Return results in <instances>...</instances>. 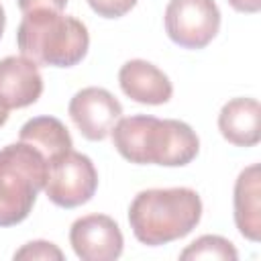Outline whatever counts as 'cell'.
Instances as JSON below:
<instances>
[{
  "mask_svg": "<svg viewBox=\"0 0 261 261\" xmlns=\"http://www.w3.org/2000/svg\"><path fill=\"white\" fill-rule=\"evenodd\" d=\"M139 0H88L90 8L102 18H120L137 6Z\"/></svg>",
  "mask_w": 261,
  "mask_h": 261,
  "instance_id": "16",
  "label": "cell"
},
{
  "mask_svg": "<svg viewBox=\"0 0 261 261\" xmlns=\"http://www.w3.org/2000/svg\"><path fill=\"white\" fill-rule=\"evenodd\" d=\"M6 120H8V108L0 102V126H4V124H6Z\"/></svg>",
  "mask_w": 261,
  "mask_h": 261,
  "instance_id": "19",
  "label": "cell"
},
{
  "mask_svg": "<svg viewBox=\"0 0 261 261\" xmlns=\"http://www.w3.org/2000/svg\"><path fill=\"white\" fill-rule=\"evenodd\" d=\"M234 224L239 232L257 243L261 237V169L259 163L245 167L234 181Z\"/></svg>",
  "mask_w": 261,
  "mask_h": 261,
  "instance_id": "11",
  "label": "cell"
},
{
  "mask_svg": "<svg viewBox=\"0 0 261 261\" xmlns=\"http://www.w3.org/2000/svg\"><path fill=\"white\" fill-rule=\"evenodd\" d=\"M43 94V77L39 65L24 55H8L0 59V102L10 108L35 104Z\"/></svg>",
  "mask_w": 261,
  "mask_h": 261,
  "instance_id": "9",
  "label": "cell"
},
{
  "mask_svg": "<svg viewBox=\"0 0 261 261\" xmlns=\"http://www.w3.org/2000/svg\"><path fill=\"white\" fill-rule=\"evenodd\" d=\"M114 149L137 165L181 167L196 159L200 139L188 122L135 114L118 118L110 130Z\"/></svg>",
  "mask_w": 261,
  "mask_h": 261,
  "instance_id": "1",
  "label": "cell"
},
{
  "mask_svg": "<svg viewBox=\"0 0 261 261\" xmlns=\"http://www.w3.org/2000/svg\"><path fill=\"white\" fill-rule=\"evenodd\" d=\"M261 108L255 98H232L218 114L220 135L237 147H253L261 139Z\"/></svg>",
  "mask_w": 261,
  "mask_h": 261,
  "instance_id": "12",
  "label": "cell"
},
{
  "mask_svg": "<svg viewBox=\"0 0 261 261\" xmlns=\"http://www.w3.org/2000/svg\"><path fill=\"white\" fill-rule=\"evenodd\" d=\"M4 24H6V14H4V8H2V4H0V37H2V33H4Z\"/></svg>",
  "mask_w": 261,
  "mask_h": 261,
  "instance_id": "20",
  "label": "cell"
},
{
  "mask_svg": "<svg viewBox=\"0 0 261 261\" xmlns=\"http://www.w3.org/2000/svg\"><path fill=\"white\" fill-rule=\"evenodd\" d=\"M98 188V171L92 159L69 149L47 163L45 194L59 208H77L92 200Z\"/></svg>",
  "mask_w": 261,
  "mask_h": 261,
  "instance_id": "5",
  "label": "cell"
},
{
  "mask_svg": "<svg viewBox=\"0 0 261 261\" xmlns=\"http://www.w3.org/2000/svg\"><path fill=\"white\" fill-rule=\"evenodd\" d=\"M202 218V200L192 188H153L135 196L128 224L139 243L167 245L190 234Z\"/></svg>",
  "mask_w": 261,
  "mask_h": 261,
  "instance_id": "2",
  "label": "cell"
},
{
  "mask_svg": "<svg viewBox=\"0 0 261 261\" xmlns=\"http://www.w3.org/2000/svg\"><path fill=\"white\" fill-rule=\"evenodd\" d=\"M179 259H222V261H237L239 253L234 245L218 234H202L194 243H190L181 253Z\"/></svg>",
  "mask_w": 261,
  "mask_h": 261,
  "instance_id": "14",
  "label": "cell"
},
{
  "mask_svg": "<svg viewBox=\"0 0 261 261\" xmlns=\"http://www.w3.org/2000/svg\"><path fill=\"white\" fill-rule=\"evenodd\" d=\"M18 141L33 145L43 153L47 163L73 147L71 135L65 124L55 116H35L20 126Z\"/></svg>",
  "mask_w": 261,
  "mask_h": 261,
  "instance_id": "13",
  "label": "cell"
},
{
  "mask_svg": "<svg viewBox=\"0 0 261 261\" xmlns=\"http://www.w3.org/2000/svg\"><path fill=\"white\" fill-rule=\"evenodd\" d=\"M18 8L24 12H31V10H57L61 12L67 4V0H16Z\"/></svg>",
  "mask_w": 261,
  "mask_h": 261,
  "instance_id": "17",
  "label": "cell"
},
{
  "mask_svg": "<svg viewBox=\"0 0 261 261\" xmlns=\"http://www.w3.org/2000/svg\"><path fill=\"white\" fill-rule=\"evenodd\" d=\"M16 45L37 65L73 67L86 57L90 35L75 16L57 10H31L18 24Z\"/></svg>",
  "mask_w": 261,
  "mask_h": 261,
  "instance_id": "3",
  "label": "cell"
},
{
  "mask_svg": "<svg viewBox=\"0 0 261 261\" xmlns=\"http://www.w3.org/2000/svg\"><path fill=\"white\" fill-rule=\"evenodd\" d=\"M47 159L29 143H10L0 149V226L20 224L45 188Z\"/></svg>",
  "mask_w": 261,
  "mask_h": 261,
  "instance_id": "4",
  "label": "cell"
},
{
  "mask_svg": "<svg viewBox=\"0 0 261 261\" xmlns=\"http://www.w3.org/2000/svg\"><path fill=\"white\" fill-rule=\"evenodd\" d=\"M14 259H55V261H63V253L57 245L49 243V241H31L27 245H22L16 253Z\"/></svg>",
  "mask_w": 261,
  "mask_h": 261,
  "instance_id": "15",
  "label": "cell"
},
{
  "mask_svg": "<svg viewBox=\"0 0 261 261\" xmlns=\"http://www.w3.org/2000/svg\"><path fill=\"white\" fill-rule=\"evenodd\" d=\"M69 243L82 261H114L124 247L120 226L106 214L77 218L69 228Z\"/></svg>",
  "mask_w": 261,
  "mask_h": 261,
  "instance_id": "7",
  "label": "cell"
},
{
  "mask_svg": "<svg viewBox=\"0 0 261 261\" xmlns=\"http://www.w3.org/2000/svg\"><path fill=\"white\" fill-rule=\"evenodd\" d=\"M234 10L245 14H255L261 10V0H226Z\"/></svg>",
  "mask_w": 261,
  "mask_h": 261,
  "instance_id": "18",
  "label": "cell"
},
{
  "mask_svg": "<svg viewBox=\"0 0 261 261\" xmlns=\"http://www.w3.org/2000/svg\"><path fill=\"white\" fill-rule=\"evenodd\" d=\"M120 90L139 104L159 106L169 102L173 86L169 77L153 63L145 59H130L118 71Z\"/></svg>",
  "mask_w": 261,
  "mask_h": 261,
  "instance_id": "10",
  "label": "cell"
},
{
  "mask_svg": "<svg viewBox=\"0 0 261 261\" xmlns=\"http://www.w3.org/2000/svg\"><path fill=\"white\" fill-rule=\"evenodd\" d=\"M165 33L184 49H204L220 29V10L214 0H169Z\"/></svg>",
  "mask_w": 261,
  "mask_h": 261,
  "instance_id": "6",
  "label": "cell"
},
{
  "mask_svg": "<svg viewBox=\"0 0 261 261\" xmlns=\"http://www.w3.org/2000/svg\"><path fill=\"white\" fill-rule=\"evenodd\" d=\"M67 112L88 141H104L120 118L122 106L108 90L90 86L73 94Z\"/></svg>",
  "mask_w": 261,
  "mask_h": 261,
  "instance_id": "8",
  "label": "cell"
}]
</instances>
